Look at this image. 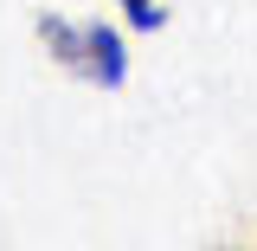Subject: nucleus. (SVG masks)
I'll return each instance as SVG.
<instances>
[{
	"mask_svg": "<svg viewBox=\"0 0 257 251\" xmlns=\"http://www.w3.org/2000/svg\"><path fill=\"white\" fill-rule=\"evenodd\" d=\"M39 45L52 52V64H64L71 77H84L96 91H122L128 84V45L116 26L103 20H64V13H39Z\"/></svg>",
	"mask_w": 257,
	"mask_h": 251,
	"instance_id": "1",
	"label": "nucleus"
},
{
	"mask_svg": "<svg viewBox=\"0 0 257 251\" xmlns=\"http://www.w3.org/2000/svg\"><path fill=\"white\" fill-rule=\"evenodd\" d=\"M251 251H257V245H251Z\"/></svg>",
	"mask_w": 257,
	"mask_h": 251,
	"instance_id": "3",
	"label": "nucleus"
},
{
	"mask_svg": "<svg viewBox=\"0 0 257 251\" xmlns=\"http://www.w3.org/2000/svg\"><path fill=\"white\" fill-rule=\"evenodd\" d=\"M116 7H122L128 26H142V32H161V26H167V7H161V0H116Z\"/></svg>",
	"mask_w": 257,
	"mask_h": 251,
	"instance_id": "2",
	"label": "nucleus"
}]
</instances>
